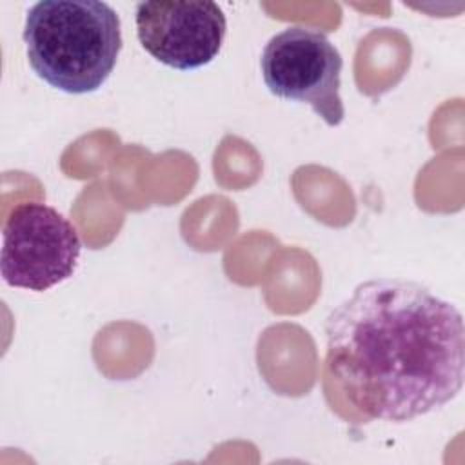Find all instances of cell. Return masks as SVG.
Segmentation results:
<instances>
[{
  "label": "cell",
  "mask_w": 465,
  "mask_h": 465,
  "mask_svg": "<svg viewBox=\"0 0 465 465\" xmlns=\"http://www.w3.org/2000/svg\"><path fill=\"white\" fill-rule=\"evenodd\" d=\"M260 67L274 96L309 104L331 127L343 122V60L325 33L300 25L280 31L265 44Z\"/></svg>",
  "instance_id": "3957f363"
},
{
  "label": "cell",
  "mask_w": 465,
  "mask_h": 465,
  "mask_svg": "<svg viewBox=\"0 0 465 465\" xmlns=\"http://www.w3.org/2000/svg\"><path fill=\"white\" fill-rule=\"evenodd\" d=\"M80 251V236L62 213L24 202L4 222L0 272L11 287L47 291L73 276Z\"/></svg>",
  "instance_id": "277c9868"
},
{
  "label": "cell",
  "mask_w": 465,
  "mask_h": 465,
  "mask_svg": "<svg viewBox=\"0 0 465 465\" xmlns=\"http://www.w3.org/2000/svg\"><path fill=\"white\" fill-rule=\"evenodd\" d=\"M227 33V20L214 2H140L136 35L158 62L178 71L207 65L216 58Z\"/></svg>",
  "instance_id": "5b68a950"
},
{
  "label": "cell",
  "mask_w": 465,
  "mask_h": 465,
  "mask_svg": "<svg viewBox=\"0 0 465 465\" xmlns=\"http://www.w3.org/2000/svg\"><path fill=\"white\" fill-rule=\"evenodd\" d=\"M24 42L33 71L69 94L102 87L113 73L122 31L116 11L96 0H42L25 16Z\"/></svg>",
  "instance_id": "7a4b0ae2"
},
{
  "label": "cell",
  "mask_w": 465,
  "mask_h": 465,
  "mask_svg": "<svg viewBox=\"0 0 465 465\" xmlns=\"http://www.w3.org/2000/svg\"><path fill=\"white\" fill-rule=\"evenodd\" d=\"M325 363L356 411L409 421L463 387L461 312L403 278L360 283L325 320Z\"/></svg>",
  "instance_id": "6da1fadb"
}]
</instances>
